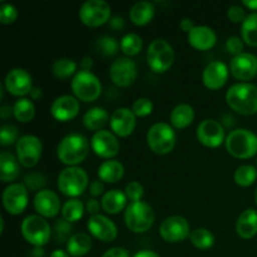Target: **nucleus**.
<instances>
[{
	"label": "nucleus",
	"mask_w": 257,
	"mask_h": 257,
	"mask_svg": "<svg viewBox=\"0 0 257 257\" xmlns=\"http://www.w3.org/2000/svg\"><path fill=\"white\" fill-rule=\"evenodd\" d=\"M228 107L243 115L257 113V85L242 82L232 84L226 93Z\"/></svg>",
	"instance_id": "f257e3e1"
},
{
	"label": "nucleus",
	"mask_w": 257,
	"mask_h": 257,
	"mask_svg": "<svg viewBox=\"0 0 257 257\" xmlns=\"http://www.w3.org/2000/svg\"><path fill=\"white\" fill-rule=\"evenodd\" d=\"M89 153V141L80 133L65 136L57 147V156L63 165L68 167L77 166L87 158Z\"/></svg>",
	"instance_id": "f03ea898"
},
{
	"label": "nucleus",
	"mask_w": 257,
	"mask_h": 257,
	"mask_svg": "<svg viewBox=\"0 0 257 257\" xmlns=\"http://www.w3.org/2000/svg\"><path fill=\"white\" fill-rule=\"evenodd\" d=\"M227 152L236 158H251L257 153V136L245 128L233 130L226 137Z\"/></svg>",
	"instance_id": "7ed1b4c3"
},
{
	"label": "nucleus",
	"mask_w": 257,
	"mask_h": 257,
	"mask_svg": "<svg viewBox=\"0 0 257 257\" xmlns=\"http://www.w3.org/2000/svg\"><path fill=\"white\" fill-rule=\"evenodd\" d=\"M124 222L132 232H146L155 222V211L145 201L131 202L125 207Z\"/></svg>",
	"instance_id": "20e7f679"
},
{
	"label": "nucleus",
	"mask_w": 257,
	"mask_h": 257,
	"mask_svg": "<svg viewBox=\"0 0 257 257\" xmlns=\"http://www.w3.org/2000/svg\"><path fill=\"white\" fill-rule=\"evenodd\" d=\"M87 172L78 166H72L60 171L58 176L57 185L60 192L67 197H77L80 196L88 187Z\"/></svg>",
	"instance_id": "39448f33"
},
{
	"label": "nucleus",
	"mask_w": 257,
	"mask_h": 257,
	"mask_svg": "<svg viewBox=\"0 0 257 257\" xmlns=\"http://www.w3.org/2000/svg\"><path fill=\"white\" fill-rule=\"evenodd\" d=\"M176 132L168 123L158 122L151 125L147 132V145L157 155H167L175 148Z\"/></svg>",
	"instance_id": "423d86ee"
},
{
	"label": "nucleus",
	"mask_w": 257,
	"mask_h": 257,
	"mask_svg": "<svg viewBox=\"0 0 257 257\" xmlns=\"http://www.w3.org/2000/svg\"><path fill=\"white\" fill-rule=\"evenodd\" d=\"M23 237L35 247H43L49 241L52 230L44 217L39 215H29L23 220L20 226Z\"/></svg>",
	"instance_id": "0eeeda50"
},
{
	"label": "nucleus",
	"mask_w": 257,
	"mask_h": 257,
	"mask_svg": "<svg viewBox=\"0 0 257 257\" xmlns=\"http://www.w3.org/2000/svg\"><path fill=\"white\" fill-rule=\"evenodd\" d=\"M175 62V50L165 39H155L147 49V63L156 73H165Z\"/></svg>",
	"instance_id": "6e6552de"
},
{
	"label": "nucleus",
	"mask_w": 257,
	"mask_h": 257,
	"mask_svg": "<svg viewBox=\"0 0 257 257\" xmlns=\"http://www.w3.org/2000/svg\"><path fill=\"white\" fill-rule=\"evenodd\" d=\"M70 85L75 98L83 102H94L102 93L99 78L87 70H79L75 73Z\"/></svg>",
	"instance_id": "1a4fd4ad"
},
{
	"label": "nucleus",
	"mask_w": 257,
	"mask_h": 257,
	"mask_svg": "<svg viewBox=\"0 0 257 257\" xmlns=\"http://www.w3.org/2000/svg\"><path fill=\"white\" fill-rule=\"evenodd\" d=\"M110 5L105 0H87L79 8V19L87 27L95 28L110 20Z\"/></svg>",
	"instance_id": "9d476101"
},
{
	"label": "nucleus",
	"mask_w": 257,
	"mask_h": 257,
	"mask_svg": "<svg viewBox=\"0 0 257 257\" xmlns=\"http://www.w3.org/2000/svg\"><path fill=\"white\" fill-rule=\"evenodd\" d=\"M17 158L23 167L32 168L38 165L43 152L42 141L34 135H25L19 138L15 146Z\"/></svg>",
	"instance_id": "9b49d317"
},
{
	"label": "nucleus",
	"mask_w": 257,
	"mask_h": 257,
	"mask_svg": "<svg viewBox=\"0 0 257 257\" xmlns=\"http://www.w3.org/2000/svg\"><path fill=\"white\" fill-rule=\"evenodd\" d=\"M29 191L23 183H10L3 191V206L10 215L24 212L29 201Z\"/></svg>",
	"instance_id": "f8f14e48"
},
{
	"label": "nucleus",
	"mask_w": 257,
	"mask_h": 257,
	"mask_svg": "<svg viewBox=\"0 0 257 257\" xmlns=\"http://www.w3.org/2000/svg\"><path fill=\"white\" fill-rule=\"evenodd\" d=\"M160 235L166 242H181L191 235L190 223L180 215L168 216L161 223Z\"/></svg>",
	"instance_id": "ddd939ff"
},
{
	"label": "nucleus",
	"mask_w": 257,
	"mask_h": 257,
	"mask_svg": "<svg viewBox=\"0 0 257 257\" xmlns=\"http://www.w3.org/2000/svg\"><path fill=\"white\" fill-rule=\"evenodd\" d=\"M137 64L127 57L117 58L109 68L110 80L118 87H130L137 79Z\"/></svg>",
	"instance_id": "4468645a"
},
{
	"label": "nucleus",
	"mask_w": 257,
	"mask_h": 257,
	"mask_svg": "<svg viewBox=\"0 0 257 257\" xmlns=\"http://www.w3.org/2000/svg\"><path fill=\"white\" fill-rule=\"evenodd\" d=\"M4 85L10 94L15 97H24L30 94L33 89L32 75L23 68H13L5 77Z\"/></svg>",
	"instance_id": "2eb2a0df"
},
{
	"label": "nucleus",
	"mask_w": 257,
	"mask_h": 257,
	"mask_svg": "<svg viewBox=\"0 0 257 257\" xmlns=\"http://www.w3.org/2000/svg\"><path fill=\"white\" fill-rule=\"evenodd\" d=\"M87 227L93 237L103 242H112L118 236L117 225L109 217L100 213L90 216L87 222Z\"/></svg>",
	"instance_id": "dca6fc26"
},
{
	"label": "nucleus",
	"mask_w": 257,
	"mask_h": 257,
	"mask_svg": "<svg viewBox=\"0 0 257 257\" xmlns=\"http://www.w3.org/2000/svg\"><path fill=\"white\" fill-rule=\"evenodd\" d=\"M90 147L93 152L102 158H112L119 152V141L115 137L114 133L109 131H98L92 136Z\"/></svg>",
	"instance_id": "f3484780"
},
{
	"label": "nucleus",
	"mask_w": 257,
	"mask_h": 257,
	"mask_svg": "<svg viewBox=\"0 0 257 257\" xmlns=\"http://www.w3.org/2000/svg\"><path fill=\"white\" fill-rule=\"evenodd\" d=\"M196 135L200 143H202L206 147L216 148L221 146L223 141H226L222 124L215 119H203L198 124Z\"/></svg>",
	"instance_id": "a211bd4d"
},
{
	"label": "nucleus",
	"mask_w": 257,
	"mask_h": 257,
	"mask_svg": "<svg viewBox=\"0 0 257 257\" xmlns=\"http://www.w3.org/2000/svg\"><path fill=\"white\" fill-rule=\"evenodd\" d=\"M230 72L236 79L250 80L257 75V57L252 53H241L232 58Z\"/></svg>",
	"instance_id": "6ab92c4d"
},
{
	"label": "nucleus",
	"mask_w": 257,
	"mask_h": 257,
	"mask_svg": "<svg viewBox=\"0 0 257 257\" xmlns=\"http://www.w3.org/2000/svg\"><path fill=\"white\" fill-rule=\"evenodd\" d=\"M80 104L79 100L73 95H60V97L55 98L53 100L52 105H50V113L53 117L60 122H68V120L73 119L77 117L79 113Z\"/></svg>",
	"instance_id": "aec40b11"
},
{
	"label": "nucleus",
	"mask_w": 257,
	"mask_h": 257,
	"mask_svg": "<svg viewBox=\"0 0 257 257\" xmlns=\"http://www.w3.org/2000/svg\"><path fill=\"white\" fill-rule=\"evenodd\" d=\"M228 73L230 69L227 65L220 60H213V62L208 63L205 67L202 72V80L203 84L208 88V89L217 90L222 88L226 84L228 78Z\"/></svg>",
	"instance_id": "412c9836"
},
{
	"label": "nucleus",
	"mask_w": 257,
	"mask_h": 257,
	"mask_svg": "<svg viewBox=\"0 0 257 257\" xmlns=\"http://www.w3.org/2000/svg\"><path fill=\"white\" fill-rule=\"evenodd\" d=\"M110 128L119 137H128L136 128V114L127 107L117 108L110 115Z\"/></svg>",
	"instance_id": "4be33fe9"
},
{
	"label": "nucleus",
	"mask_w": 257,
	"mask_h": 257,
	"mask_svg": "<svg viewBox=\"0 0 257 257\" xmlns=\"http://www.w3.org/2000/svg\"><path fill=\"white\" fill-rule=\"evenodd\" d=\"M34 208L42 217H55L60 211V200L52 190H42L34 197Z\"/></svg>",
	"instance_id": "5701e85b"
},
{
	"label": "nucleus",
	"mask_w": 257,
	"mask_h": 257,
	"mask_svg": "<svg viewBox=\"0 0 257 257\" xmlns=\"http://www.w3.org/2000/svg\"><path fill=\"white\" fill-rule=\"evenodd\" d=\"M187 34L188 43L197 50L211 49L217 42L215 30L207 25H195V28Z\"/></svg>",
	"instance_id": "b1692460"
},
{
	"label": "nucleus",
	"mask_w": 257,
	"mask_h": 257,
	"mask_svg": "<svg viewBox=\"0 0 257 257\" xmlns=\"http://www.w3.org/2000/svg\"><path fill=\"white\" fill-rule=\"evenodd\" d=\"M236 232L241 238H252L257 233V211L247 208L243 211L236 222Z\"/></svg>",
	"instance_id": "393cba45"
},
{
	"label": "nucleus",
	"mask_w": 257,
	"mask_h": 257,
	"mask_svg": "<svg viewBox=\"0 0 257 257\" xmlns=\"http://www.w3.org/2000/svg\"><path fill=\"white\" fill-rule=\"evenodd\" d=\"M18 158L12 152L0 153V180L3 182H13L19 177L20 167Z\"/></svg>",
	"instance_id": "a878e982"
},
{
	"label": "nucleus",
	"mask_w": 257,
	"mask_h": 257,
	"mask_svg": "<svg viewBox=\"0 0 257 257\" xmlns=\"http://www.w3.org/2000/svg\"><path fill=\"white\" fill-rule=\"evenodd\" d=\"M127 196L120 190H109L103 195L100 205L102 208L109 215H117L127 205Z\"/></svg>",
	"instance_id": "bb28decb"
},
{
	"label": "nucleus",
	"mask_w": 257,
	"mask_h": 257,
	"mask_svg": "<svg viewBox=\"0 0 257 257\" xmlns=\"http://www.w3.org/2000/svg\"><path fill=\"white\" fill-rule=\"evenodd\" d=\"M92 246V237L88 233H73L67 242V252L72 257H83L89 252Z\"/></svg>",
	"instance_id": "cd10ccee"
},
{
	"label": "nucleus",
	"mask_w": 257,
	"mask_h": 257,
	"mask_svg": "<svg viewBox=\"0 0 257 257\" xmlns=\"http://www.w3.org/2000/svg\"><path fill=\"white\" fill-rule=\"evenodd\" d=\"M124 176V166L119 161H104L98 167V177L107 183H115Z\"/></svg>",
	"instance_id": "c85d7f7f"
},
{
	"label": "nucleus",
	"mask_w": 257,
	"mask_h": 257,
	"mask_svg": "<svg viewBox=\"0 0 257 257\" xmlns=\"http://www.w3.org/2000/svg\"><path fill=\"white\" fill-rule=\"evenodd\" d=\"M170 119L173 127L177 128V130H182V128L188 127L193 122L195 109H193L192 105L187 104V103H181L173 108Z\"/></svg>",
	"instance_id": "c756f323"
},
{
	"label": "nucleus",
	"mask_w": 257,
	"mask_h": 257,
	"mask_svg": "<svg viewBox=\"0 0 257 257\" xmlns=\"http://www.w3.org/2000/svg\"><path fill=\"white\" fill-rule=\"evenodd\" d=\"M109 120V114L102 107H93L83 115V124L89 131H102Z\"/></svg>",
	"instance_id": "7c9ffc66"
},
{
	"label": "nucleus",
	"mask_w": 257,
	"mask_h": 257,
	"mask_svg": "<svg viewBox=\"0 0 257 257\" xmlns=\"http://www.w3.org/2000/svg\"><path fill=\"white\" fill-rule=\"evenodd\" d=\"M155 17V5L151 2H138L131 8L130 18L136 25H146Z\"/></svg>",
	"instance_id": "2f4dec72"
},
{
	"label": "nucleus",
	"mask_w": 257,
	"mask_h": 257,
	"mask_svg": "<svg viewBox=\"0 0 257 257\" xmlns=\"http://www.w3.org/2000/svg\"><path fill=\"white\" fill-rule=\"evenodd\" d=\"M13 112L17 120L22 123H28L34 118L35 115V105L28 98H19L13 105Z\"/></svg>",
	"instance_id": "473e14b6"
},
{
	"label": "nucleus",
	"mask_w": 257,
	"mask_h": 257,
	"mask_svg": "<svg viewBox=\"0 0 257 257\" xmlns=\"http://www.w3.org/2000/svg\"><path fill=\"white\" fill-rule=\"evenodd\" d=\"M84 208L82 201L77 200V198H70L62 207L63 220L68 221L69 223L77 222L84 215Z\"/></svg>",
	"instance_id": "72a5a7b5"
},
{
	"label": "nucleus",
	"mask_w": 257,
	"mask_h": 257,
	"mask_svg": "<svg viewBox=\"0 0 257 257\" xmlns=\"http://www.w3.org/2000/svg\"><path fill=\"white\" fill-rule=\"evenodd\" d=\"M242 40L251 47H257V13H251L241 24Z\"/></svg>",
	"instance_id": "f704fd0d"
},
{
	"label": "nucleus",
	"mask_w": 257,
	"mask_h": 257,
	"mask_svg": "<svg viewBox=\"0 0 257 257\" xmlns=\"http://www.w3.org/2000/svg\"><path fill=\"white\" fill-rule=\"evenodd\" d=\"M75 70H77V63L69 58H59L52 65L53 75L58 79H67L74 74Z\"/></svg>",
	"instance_id": "c9c22d12"
},
{
	"label": "nucleus",
	"mask_w": 257,
	"mask_h": 257,
	"mask_svg": "<svg viewBox=\"0 0 257 257\" xmlns=\"http://www.w3.org/2000/svg\"><path fill=\"white\" fill-rule=\"evenodd\" d=\"M190 238L191 242L193 243V246L200 248V250H208V248L212 247L213 243H215V236H213V233L211 232L210 230L203 227L193 230L192 232H191Z\"/></svg>",
	"instance_id": "e433bc0d"
},
{
	"label": "nucleus",
	"mask_w": 257,
	"mask_h": 257,
	"mask_svg": "<svg viewBox=\"0 0 257 257\" xmlns=\"http://www.w3.org/2000/svg\"><path fill=\"white\" fill-rule=\"evenodd\" d=\"M233 178H235V182L238 186H241V187H248V186H251L255 182L257 178L256 167H253L251 165L240 166L235 171Z\"/></svg>",
	"instance_id": "4c0bfd02"
},
{
	"label": "nucleus",
	"mask_w": 257,
	"mask_h": 257,
	"mask_svg": "<svg viewBox=\"0 0 257 257\" xmlns=\"http://www.w3.org/2000/svg\"><path fill=\"white\" fill-rule=\"evenodd\" d=\"M142 38L136 33H127L120 39V49L125 55H136L142 50Z\"/></svg>",
	"instance_id": "58836bf2"
},
{
	"label": "nucleus",
	"mask_w": 257,
	"mask_h": 257,
	"mask_svg": "<svg viewBox=\"0 0 257 257\" xmlns=\"http://www.w3.org/2000/svg\"><path fill=\"white\" fill-rule=\"evenodd\" d=\"M95 50L98 54H102L104 57H112L118 52V44L117 39L114 37H109V35H102L95 40Z\"/></svg>",
	"instance_id": "ea45409f"
},
{
	"label": "nucleus",
	"mask_w": 257,
	"mask_h": 257,
	"mask_svg": "<svg viewBox=\"0 0 257 257\" xmlns=\"http://www.w3.org/2000/svg\"><path fill=\"white\" fill-rule=\"evenodd\" d=\"M23 185L28 188V191H42L45 190L44 186L47 185V177L40 172H30L24 177Z\"/></svg>",
	"instance_id": "a19ab883"
},
{
	"label": "nucleus",
	"mask_w": 257,
	"mask_h": 257,
	"mask_svg": "<svg viewBox=\"0 0 257 257\" xmlns=\"http://www.w3.org/2000/svg\"><path fill=\"white\" fill-rule=\"evenodd\" d=\"M19 141V131L12 123H7L0 127V145L10 146Z\"/></svg>",
	"instance_id": "79ce46f5"
},
{
	"label": "nucleus",
	"mask_w": 257,
	"mask_h": 257,
	"mask_svg": "<svg viewBox=\"0 0 257 257\" xmlns=\"http://www.w3.org/2000/svg\"><path fill=\"white\" fill-rule=\"evenodd\" d=\"M72 225H70L68 221L65 220H58L57 222H55L54 225V228H53V231H54V237H55V241H57L58 243H62V242H65L68 240H69L70 237H72Z\"/></svg>",
	"instance_id": "37998d69"
},
{
	"label": "nucleus",
	"mask_w": 257,
	"mask_h": 257,
	"mask_svg": "<svg viewBox=\"0 0 257 257\" xmlns=\"http://www.w3.org/2000/svg\"><path fill=\"white\" fill-rule=\"evenodd\" d=\"M132 110L136 117H147L153 112V103L148 98H138L132 104Z\"/></svg>",
	"instance_id": "c03bdc74"
},
{
	"label": "nucleus",
	"mask_w": 257,
	"mask_h": 257,
	"mask_svg": "<svg viewBox=\"0 0 257 257\" xmlns=\"http://www.w3.org/2000/svg\"><path fill=\"white\" fill-rule=\"evenodd\" d=\"M18 10L10 3H2L0 4V23L2 24H12L17 20Z\"/></svg>",
	"instance_id": "a18cd8bd"
},
{
	"label": "nucleus",
	"mask_w": 257,
	"mask_h": 257,
	"mask_svg": "<svg viewBox=\"0 0 257 257\" xmlns=\"http://www.w3.org/2000/svg\"><path fill=\"white\" fill-rule=\"evenodd\" d=\"M124 193L128 200H131L132 202H138L143 197L145 190H143V186L140 182H137V181H131L125 186Z\"/></svg>",
	"instance_id": "49530a36"
},
{
	"label": "nucleus",
	"mask_w": 257,
	"mask_h": 257,
	"mask_svg": "<svg viewBox=\"0 0 257 257\" xmlns=\"http://www.w3.org/2000/svg\"><path fill=\"white\" fill-rule=\"evenodd\" d=\"M226 49H227V52L230 53V54H233L235 57L241 54V53H243V43L242 40H241V38L236 37V35H232V37L228 38L227 42H226Z\"/></svg>",
	"instance_id": "de8ad7c7"
},
{
	"label": "nucleus",
	"mask_w": 257,
	"mask_h": 257,
	"mask_svg": "<svg viewBox=\"0 0 257 257\" xmlns=\"http://www.w3.org/2000/svg\"><path fill=\"white\" fill-rule=\"evenodd\" d=\"M227 17L232 23H241V24H242L243 20L246 19L245 10H243V8L240 7V5H232V7L228 8Z\"/></svg>",
	"instance_id": "09e8293b"
},
{
	"label": "nucleus",
	"mask_w": 257,
	"mask_h": 257,
	"mask_svg": "<svg viewBox=\"0 0 257 257\" xmlns=\"http://www.w3.org/2000/svg\"><path fill=\"white\" fill-rule=\"evenodd\" d=\"M104 192V183L100 180H94L89 186V193L93 196V198L103 195Z\"/></svg>",
	"instance_id": "8fccbe9b"
},
{
	"label": "nucleus",
	"mask_w": 257,
	"mask_h": 257,
	"mask_svg": "<svg viewBox=\"0 0 257 257\" xmlns=\"http://www.w3.org/2000/svg\"><path fill=\"white\" fill-rule=\"evenodd\" d=\"M102 257H131L124 247H112L105 251Z\"/></svg>",
	"instance_id": "3c124183"
},
{
	"label": "nucleus",
	"mask_w": 257,
	"mask_h": 257,
	"mask_svg": "<svg viewBox=\"0 0 257 257\" xmlns=\"http://www.w3.org/2000/svg\"><path fill=\"white\" fill-rule=\"evenodd\" d=\"M100 207H102V205L98 202L97 198H89V200H88V202H87V205H85V210L88 211V213H89L90 216L98 215Z\"/></svg>",
	"instance_id": "603ef678"
},
{
	"label": "nucleus",
	"mask_w": 257,
	"mask_h": 257,
	"mask_svg": "<svg viewBox=\"0 0 257 257\" xmlns=\"http://www.w3.org/2000/svg\"><path fill=\"white\" fill-rule=\"evenodd\" d=\"M109 27L112 28L114 32H118V30H122L123 28L125 27V22L122 17H113L110 18L109 20Z\"/></svg>",
	"instance_id": "864d4df0"
},
{
	"label": "nucleus",
	"mask_w": 257,
	"mask_h": 257,
	"mask_svg": "<svg viewBox=\"0 0 257 257\" xmlns=\"http://www.w3.org/2000/svg\"><path fill=\"white\" fill-rule=\"evenodd\" d=\"M12 114H14V112H13V107H10L9 104H3L0 107V117H2V119H8Z\"/></svg>",
	"instance_id": "5fc2aeb1"
},
{
	"label": "nucleus",
	"mask_w": 257,
	"mask_h": 257,
	"mask_svg": "<svg viewBox=\"0 0 257 257\" xmlns=\"http://www.w3.org/2000/svg\"><path fill=\"white\" fill-rule=\"evenodd\" d=\"M180 27H181V29H182V30H185V32L190 33L191 30H192L193 28H195V25H193V22L190 19V18H185V19L181 20Z\"/></svg>",
	"instance_id": "6e6d98bb"
},
{
	"label": "nucleus",
	"mask_w": 257,
	"mask_h": 257,
	"mask_svg": "<svg viewBox=\"0 0 257 257\" xmlns=\"http://www.w3.org/2000/svg\"><path fill=\"white\" fill-rule=\"evenodd\" d=\"M94 63H93V59L90 57H84L80 62V68L82 70H87V72H90V69L93 68Z\"/></svg>",
	"instance_id": "4d7b16f0"
},
{
	"label": "nucleus",
	"mask_w": 257,
	"mask_h": 257,
	"mask_svg": "<svg viewBox=\"0 0 257 257\" xmlns=\"http://www.w3.org/2000/svg\"><path fill=\"white\" fill-rule=\"evenodd\" d=\"M133 257H161L158 253H156L155 251H151V250H142V251H138L137 253H135Z\"/></svg>",
	"instance_id": "13d9d810"
},
{
	"label": "nucleus",
	"mask_w": 257,
	"mask_h": 257,
	"mask_svg": "<svg viewBox=\"0 0 257 257\" xmlns=\"http://www.w3.org/2000/svg\"><path fill=\"white\" fill-rule=\"evenodd\" d=\"M40 97H42V88L33 87L32 92H30V98H32L33 100H37L39 99Z\"/></svg>",
	"instance_id": "bf43d9fd"
},
{
	"label": "nucleus",
	"mask_w": 257,
	"mask_h": 257,
	"mask_svg": "<svg viewBox=\"0 0 257 257\" xmlns=\"http://www.w3.org/2000/svg\"><path fill=\"white\" fill-rule=\"evenodd\" d=\"M50 257H70V255L68 252H65L64 250L57 248V250H54L52 253H50Z\"/></svg>",
	"instance_id": "052dcab7"
},
{
	"label": "nucleus",
	"mask_w": 257,
	"mask_h": 257,
	"mask_svg": "<svg viewBox=\"0 0 257 257\" xmlns=\"http://www.w3.org/2000/svg\"><path fill=\"white\" fill-rule=\"evenodd\" d=\"M45 253H44V250H43L42 247H35L34 250L30 252V256L29 257H44Z\"/></svg>",
	"instance_id": "680f3d73"
},
{
	"label": "nucleus",
	"mask_w": 257,
	"mask_h": 257,
	"mask_svg": "<svg viewBox=\"0 0 257 257\" xmlns=\"http://www.w3.org/2000/svg\"><path fill=\"white\" fill-rule=\"evenodd\" d=\"M242 4L251 10H257V0H243Z\"/></svg>",
	"instance_id": "e2e57ef3"
},
{
	"label": "nucleus",
	"mask_w": 257,
	"mask_h": 257,
	"mask_svg": "<svg viewBox=\"0 0 257 257\" xmlns=\"http://www.w3.org/2000/svg\"><path fill=\"white\" fill-rule=\"evenodd\" d=\"M255 202H256V206H257V188H256V192H255Z\"/></svg>",
	"instance_id": "0e129e2a"
}]
</instances>
